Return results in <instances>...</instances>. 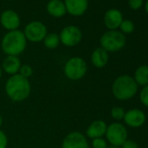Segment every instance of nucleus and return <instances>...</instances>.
I'll return each mask as SVG.
<instances>
[{"label":"nucleus","instance_id":"18","mask_svg":"<svg viewBox=\"0 0 148 148\" xmlns=\"http://www.w3.org/2000/svg\"><path fill=\"white\" fill-rule=\"evenodd\" d=\"M134 80L137 85L145 86L148 85V65L139 66L134 73Z\"/></svg>","mask_w":148,"mask_h":148},{"label":"nucleus","instance_id":"6","mask_svg":"<svg viewBox=\"0 0 148 148\" xmlns=\"http://www.w3.org/2000/svg\"><path fill=\"white\" fill-rule=\"evenodd\" d=\"M23 32L26 40L32 43L42 42L48 33L47 27L41 21H32L28 23Z\"/></svg>","mask_w":148,"mask_h":148},{"label":"nucleus","instance_id":"29","mask_svg":"<svg viewBox=\"0 0 148 148\" xmlns=\"http://www.w3.org/2000/svg\"><path fill=\"white\" fill-rule=\"evenodd\" d=\"M2 125H3V118H2L1 115H0V127H1Z\"/></svg>","mask_w":148,"mask_h":148},{"label":"nucleus","instance_id":"9","mask_svg":"<svg viewBox=\"0 0 148 148\" xmlns=\"http://www.w3.org/2000/svg\"><path fill=\"white\" fill-rule=\"evenodd\" d=\"M61 148H89V143L80 132H71L63 139Z\"/></svg>","mask_w":148,"mask_h":148},{"label":"nucleus","instance_id":"7","mask_svg":"<svg viewBox=\"0 0 148 148\" xmlns=\"http://www.w3.org/2000/svg\"><path fill=\"white\" fill-rule=\"evenodd\" d=\"M58 35L60 38V43L67 47H73L78 45L81 42L83 38L81 30L78 26L73 25L64 27Z\"/></svg>","mask_w":148,"mask_h":148},{"label":"nucleus","instance_id":"14","mask_svg":"<svg viewBox=\"0 0 148 148\" xmlns=\"http://www.w3.org/2000/svg\"><path fill=\"white\" fill-rule=\"evenodd\" d=\"M107 129V125L105 121L98 119L90 124L86 129V136L92 139L102 138L106 135Z\"/></svg>","mask_w":148,"mask_h":148},{"label":"nucleus","instance_id":"25","mask_svg":"<svg viewBox=\"0 0 148 148\" xmlns=\"http://www.w3.org/2000/svg\"><path fill=\"white\" fill-rule=\"evenodd\" d=\"M144 5V0H128V6L133 10L138 11Z\"/></svg>","mask_w":148,"mask_h":148},{"label":"nucleus","instance_id":"2","mask_svg":"<svg viewBox=\"0 0 148 148\" xmlns=\"http://www.w3.org/2000/svg\"><path fill=\"white\" fill-rule=\"evenodd\" d=\"M27 45L25 34L20 30L8 32L2 38L1 48L7 56H18L22 54Z\"/></svg>","mask_w":148,"mask_h":148},{"label":"nucleus","instance_id":"17","mask_svg":"<svg viewBox=\"0 0 148 148\" xmlns=\"http://www.w3.org/2000/svg\"><path fill=\"white\" fill-rule=\"evenodd\" d=\"M109 60L108 52L101 47L96 48L91 55V62L97 68H103Z\"/></svg>","mask_w":148,"mask_h":148},{"label":"nucleus","instance_id":"26","mask_svg":"<svg viewBox=\"0 0 148 148\" xmlns=\"http://www.w3.org/2000/svg\"><path fill=\"white\" fill-rule=\"evenodd\" d=\"M8 145V138L5 132L0 130V148H6Z\"/></svg>","mask_w":148,"mask_h":148},{"label":"nucleus","instance_id":"24","mask_svg":"<svg viewBox=\"0 0 148 148\" xmlns=\"http://www.w3.org/2000/svg\"><path fill=\"white\" fill-rule=\"evenodd\" d=\"M92 148H107L108 147L106 139H104L103 138H98L92 139Z\"/></svg>","mask_w":148,"mask_h":148},{"label":"nucleus","instance_id":"21","mask_svg":"<svg viewBox=\"0 0 148 148\" xmlns=\"http://www.w3.org/2000/svg\"><path fill=\"white\" fill-rule=\"evenodd\" d=\"M125 110L122 108V107H119V106H115L113 108H112L111 110V116L112 117V119H114L115 120H122L124 119V116H125Z\"/></svg>","mask_w":148,"mask_h":148},{"label":"nucleus","instance_id":"15","mask_svg":"<svg viewBox=\"0 0 148 148\" xmlns=\"http://www.w3.org/2000/svg\"><path fill=\"white\" fill-rule=\"evenodd\" d=\"M47 13L56 18H60L66 14L65 6L62 0H50L46 5Z\"/></svg>","mask_w":148,"mask_h":148},{"label":"nucleus","instance_id":"8","mask_svg":"<svg viewBox=\"0 0 148 148\" xmlns=\"http://www.w3.org/2000/svg\"><path fill=\"white\" fill-rule=\"evenodd\" d=\"M106 136L112 145L121 146L127 139V130L122 124L115 122L107 125Z\"/></svg>","mask_w":148,"mask_h":148},{"label":"nucleus","instance_id":"16","mask_svg":"<svg viewBox=\"0 0 148 148\" xmlns=\"http://www.w3.org/2000/svg\"><path fill=\"white\" fill-rule=\"evenodd\" d=\"M21 65V61L18 56H7L2 64L3 70L11 76L18 73Z\"/></svg>","mask_w":148,"mask_h":148},{"label":"nucleus","instance_id":"13","mask_svg":"<svg viewBox=\"0 0 148 148\" xmlns=\"http://www.w3.org/2000/svg\"><path fill=\"white\" fill-rule=\"evenodd\" d=\"M123 119L127 125L132 128H136L144 125L145 121V115L139 109H131L125 113Z\"/></svg>","mask_w":148,"mask_h":148},{"label":"nucleus","instance_id":"30","mask_svg":"<svg viewBox=\"0 0 148 148\" xmlns=\"http://www.w3.org/2000/svg\"><path fill=\"white\" fill-rule=\"evenodd\" d=\"M107 148H120V147L119 146H115V145H111V146H109Z\"/></svg>","mask_w":148,"mask_h":148},{"label":"nucleus","instance_id":"20","mask_svg":"<svg viewBox=\"0 0 148 148\" xmlns=\"http://www.w3.org/2000/svg\"><path fill=\"white\" fill-rule=\"evenodd\" d=\"M119 29L124 35L125 34H131L134 32L135 30V25H134V23L132 21V20H129V19H123L122 23L120 24V26H119Z\"/></svg>","mask_w":148,"mask_h":148},{"label":"nucleus","instance_id":"10","mask_svg":"<svg viewBox=\"0 0 148 148\" xmlns=\"http://www.w3.org/2000/svg\"><path fill=\"white\" fill-rule=\"evenodd\" d=\"M0 23L1 25L8 32L18 30L21 24L19 15L13 10H5L0 16Z\"/></svg>","mask_w":148,"mask_h":148},{"label":"nucleus","instance_id":"12","mask_svg":"<svg viewBox=\"0 0 148 148\" xmlns=\"http://www.w3.org/2000/svg\"><path fill=\"white\" fill-rule=\"evenodd\" d=\"M123 19L122 12L119 9L112 8L106 12L104 16V24L108 31H114L119 28Z\"/></svg>","mask_w":148,"mask_h":148},{"label":"nucleus","instance_id":"3","mask_svg":"<svg viewBox=\"0 0 148 148\" xmlns=\"http://www.w3.org/2000/svg\"><path fill=\"white\" fill-rule=\"evenodd\" d=\"M112 93L119 100H128L134 97L138 91V85L129 75L118 77L112 84Z\"/></svg>","mask_w":148,"mask_h":148},{"label":"nucleus","instance_id":"31","mask_svg":"<svg viewBox=\"0 0 148 148\" xmlns=\"http://www.w3.org/2000/svg\"><path fill=\"white\" fill-rule=\"evenodd\" d=\"M1 77H2V71H1V68H0V79H1Z\"/></svg>","mask_w":148,"mask_h":148},{"label":"nucleus","instance_id":"19","mask_svg":"<svg viewBox=\"0 0 148 148\" xmlns=\"http://www.w3.org/2000/svg\"><path fill=\"white\" fill-rule=\"evenodd\" d=\"M43 42H44V45L45 46V48H47L49 50H54L57 47H58V45L60 44L59 35L55 32L47 33L45 38H44Z\"/></svg>","mask_w":148,"mask_h":148},{"label":"nucleus","instance_id":"22","mask_svg":"<svg viewBox=\"0 0 148 148\" xmlns=\"http://www.w3.org/2000/svg\"><path fill=\"white\" fill-rule=\"evenodd\" d=\"M18 74L25 79H29L30 77L32 76L33 74V70L32 68V66H30L29 64H23L20 67V70L18 71Z\"/></svg>","mask_w":148,"mask_h":148},{"label":"nucleus","instance_id":"4","mask_svg":"<svg viewBox=\"0 0 148 148\" xmlns=\"http://www.w3.org/2000/svg\"><path fill=\"white\" fill-rule=\"evenodd\" d=\"M87 64L81 57H72L69 58L64 66L65 77L73 81L83 79L87 72Z\"/></svg>","mask_w":148,"mask_h":148},{"label":"nucleus","instance_id":"5","mask_svg":"<svg viewBox=\"0 0 148 148\" xmlns=\"http://www.w3.org/2000/svg\"><path fill=\"white\" fill-rule=\"evenodd\" d=\"M100 47L107 52H115L125 47L126 39L125 36L119 31H107L100 38Z\"/></svg>","mask_w":148,"mask_h":148},{"label":"nucleus","instance_id":"27","mask_svg":"<svg viewBox=\"0 0 148 148\" xmlns=\"http://www.w3.org/2000/svg\"><path fill=\"white\" fill-rule=\"evenodd\" d=\"M121 146L122 148H138V144L132 139H126Z\"/></svg>","mask_w":148,"mask_h":148},{"label":"nucleus","instance_id":"28","mask_svg":"<svg viewBox=\"0 0 148 148\" xmlns=\"http://www.w3.org/2000/svg\"><path fill=\"white\" fill-rule=\"evenodd\" d=\"M145 12L148 14V0H146L145 3Z\"/></svg>","mask_w":148,"mask_h":148},{"label":"nucleus","instance_id":"23","mask_svg":"<svg viewBox=\"0 0 148 148\" xmlns=\"http://www.w3.org/2000/svg\"><path fill=\"white\" fill-rule=\"evenodd\" d=\"M139 99L141 103L146 107H148V85L144 86V88L141 90L139 94Z\"/></svg>","mask_w":148,"mask_h":148},{"label":"nucleus","instance_id":"11","mask_svg":"<svg viewBox=\"0 0 148 148\" xmlns=\"http://www.w3.org/2000/svg\"><path fill=\"white\" fill-rule=\"evenodd\" d=\"M66 13L73 17L83 16L89 6V0H64Z\"/></svg>","mask_w":148,"mask_h":148},{"label":"nucleus","instance_id":"1","mask_svg":"<svg viewBox=\"0 0 148 148\" xmlns=\"http://www.w3.org/2000/svg\"><path fill=\"white\" fill-rule=\"evenodd\" d=\"M5 92L7 96L15 102L25 100L31 94V84L28 79L22 77L20 74L11 76L5 84Z\"/></svg>","mask_w":148,"mask_h":148}]
</instances>
